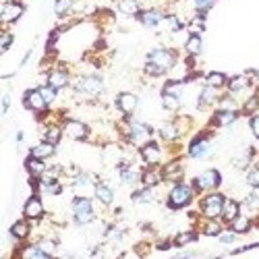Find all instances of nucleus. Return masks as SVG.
Returning a JSON list of instances; mask_svg holds the SVG:
<instances>
[{"label": "nucleus", "mask_w": 259, "mask_h": 259, "mask_svg": "<svg viewBox=\"0 0 259 259\" xmlns=\"http://www.w3.org/2000/svg\"><path fill=\"white\" fill-rule=\"evenodd\" d=\"M94 197H96V201H100L104 207H110V205L114 203V197H116L114 187H112L110 183H106V181H98L96 191H94Z\"/></svg>", "instance_id": "nucleus-24"}, {"label": "nucleus", "mask_w": 259, "mask_h": 259, "mask_svg": "<svg viewBox=\"0 0 259 259\" xmlns=\"http://www.w3.org/2000/svg\"><path fill=\"white\" fill-rule=\"evenodd\" d=\"M183 48H185V52L189 56L197 58L203 52V37H201V33H189L187 39H185V44H183Z\"/></svg>", "instance_id": "nucleus-31"}, {"label": "nucleus", "mask_w": 259, "mask_h": 259, "mask_svg": "<svg viewBox=\"0 0 259 259\" xmlns=\"http://www.w3.org/2000/svg\"><path fill=\"white\" fill-rule=\"evenodd\" d=\"M158 187H143L141 189H135L131 193V201L137 203V205H149V203H154L158 201V193H156Z\"/></svg>", "instance_id": "nucleus-27"}, {"label": "nucleus", "mask_w": 259, "mask_h": 259, "mask_svg": "<svg viewBox=\"0 0 259 259\" xmlns=\"http://www.w3.org/2000/svg\"><path fill=\"white\" fill-rule=\"evenodd\" d=\"M71 213H73V222L79 228L85 226H92L98 220V211L96 205L92 201V197H85V195H75L71 201Z\"/></svg>", "instance_id": "nucleus-4"}, {"label": "nucleus", "mask_w": 259, "mask_h": 259, "mask_svg": "<svg viewBox=\"0 0 259 259\" xmlns=\"http://www.w3.org/2000/svg\"><path fill=\"white\" fill-rule=\"evenodd\" d=\"M255 90V85H253V79L247 73H239V75H232L228 77V83H226V94L234 96L236 100L241 98V94H251Z\"/></svg>", "instance_id": "nucleus-12"}, {"label": "nucleus", "mask_w": 259, "mask_h": 259, "mask_svg": "<svg viewBox=\"0 0 259 259\" xmlns=\"http://www.w3.org/2000/svg\"><path fill=\"white\" fill-rule=\"evenodd\" d=\"M213 135H215V128H211V126L199 131L195 137L189 141L187 156L191 160H205V158H209L211 152H213Z\"/></svg>", "instance_id": "nucleus-5"}, {"label": "nucleus", "mask_w": 259, "mask_h": 259, "mask_svg": "<svg viewBox=\"0 0 259 259\" xmlns=\"http://www.w3.org/2000/svg\"><path fill=\"white\" fill-rule=\"evenodd\" d=\"M23 137H25V135H23V131H17V133H15V141H17V143L23 141Z\"/></svg>", "instance_id": "nucleus-48"}, {"label": "nucleus", "mask_w": 259, "mask_h": 259, "mask_svg": "<svg viewBox=\"0 0 259 259\" xmlns=\"http://www.w3.org/2000/svg\"><path fill=\"white\" fill-rule=\"evenodd\" d=\"M197 239H199V232H197V228H189V230H183V232H179L175 239V247H187V245H193V243H197Z\"/></svg>", "instance_id": "nucleus-39"}, {"label": "nucleus", "mask_w": 259, "mask_h": 259, "mask_svg": "<svg viewBox=\"0 0 259 259\" xmlns=\"http://www.w3.org/2000/svg\"><path fill=\"white\" fill-rule=\"evenodd\" d=\"M23 218L31 220V222H39L46 218V207H44V201L37 193H33L31 197H27V201L23 203Z\"/></svg>", "instance_id": "nucleus-19"}, {"label": "nucleus", "mask_w": 259, "mask_h": 259, "mask_svg": "<svg viewBox=\"0 0 259 259\" xmlns=\"http://www.w3.org/2000/svg\"><path fill=\"white\" fill-rule=\"evenodd\" d=\"M162 25H166V31H170V33H179L187 27V21H183L177 13H166Z\"/></svg>", "instance_id": "nucleus-38"}, {"label": "nucleus", "mask_w": 259, "mask_h": 259, "mask_svg": "<svg viewBox=\"0 0 259 259\" xmlns=\"http://www.w3.org/2000/svg\"><path fill=\"white\" fill-rule=\"evenodd\" d=\"M220 92L222 90H215V88H211V85L203 83V88L197 94V110L203 112V110H209V108H215V104H218V100L222 96Z\"/></svg>", "instance_id": "nucleus-22"}, {"label": "nucleus", "mask_w": 259, "mask_h": 259, "mask_svg": "<svg viewBox=\"0 0 259 259\" xmlns=\"http://www.w3.org/2000/svg\"><path fill=\"white\" fill-rule=\"evenodd\" d=\"M71 85H73L75 96L88 100V102L100 98V96L106 92V81H104V77H102V75H96V73L77 75Z\"/></svg>", "instance_id": "nucleus-2"}, {"label": "nucleus", "mask_w": 259, "mask_h": 259, "mask_svg": "<svg viewBox=\"0 0 259 259\" xmlns=\"http://www.w3.org/2000/svg\"><path fill=\"white\" fill-rule=\"evenodd\" d=\"M191 185H193V189L197 191V195L215 191V189L222 187V172L218 168H205V170L199 172L197 177H193Z\"/></svg>", "instance_id": "nucleus-8"}, {"label": "nucleus", "mask_w": 259, "mask_h": 259, "mask_svg": "<svg viewBox=\"0 0 259 259\" xmlns=\"http://www.w3.org/2000/svg\"><path fill=\"white\" fill-rule=\"evenodd\" d=\"M253 226H255V224H253V218H251V215H247V213H243V211L228 224V228L234 230L236 234H247V232H251Z\"/></svg>", "instance_id": "nucleus-34"}, {"label": "nucleus", "mask_w": 259, "mask_h": 259, "mask_svg": "<svg viewBox=\"0 0 259 259\" xmlns=\"http://www.w3.org/2000/svg\"><path fill=\"white\" fill-rule=\"evenodd\" d=\"M56 152H58V145H54V143H50V141H46V139H41V141H37L35 145L29 147V156L39 158V160H46V162H48L50 158H54Z\"/></svg>", "instance_id": "nucleus-25"}, {"label": "nucleus", "mask_w": 259, "mask_h": 259, "mask_svg": "<svg viewBox=\"0 0 259 259\" xmlns=\"http://www.w3.org/2000/svg\"><path fill=\"white\" fill-rule=\"evenodd\" d=\"M243 211V207H241V201L239 199H232V197H226V201H224V207H222V215H220V220L228 226L236 215H239Z\"/></svg>", "instance_id": "nucleus-30"}, {"label": "nucleus", "mask_w": 259, "mask_h": 259, "mask_svg": "<svg viewBox=\"0 0 259 259\" xmlns=\"http://www.w3.org/2000/svg\"><path fill=\"white\" fill-rule=\"evenodd\" d=\"M141 185L143 187H160V185H164L162 166H145L141 170Z\"/></svg>", "instance_id": "nucleus-26"}, {"label": "nucleus", "mask_w": 259, "mask_h": 259, "mask_svg": "<svg viewBox=\"0 0 259 259\" xmlns=\"http://www.w3.org/2000/svg\"><path fill=\"white\" fill-rule=\"evenodd\" d=\"M139 158L143 160L145 166H162L164 164V149L156 139H152L139 147Z\"/></svg>", "instance_id": "nucleus-13"}, {"label": "nucleus", "mask_w": 259, "mask_h": 259, "mask_svg": "<svg viewBox=\"0 0 259 259\" xmlns=\"http://www.w3.org/2000/svg\"><path fill=\"white\" fill-rule=\"evenodd\" d=\"M64 137V131H62V124L60 122H46L44 124V131H41V139H46L54 145H60Z\"/></svg>", "instance_id": "nucleus-32"}, {"label": "nucleus", "mask_w": 259, "mask_h": 259, "mask_svg": "<svg viewBox=\"0 0 259 259\" xmlns=\"http://www.w3.org/2000/svg\"><path fill=\"white\" fill-rule=\"evenodd\" d=\"M13 41H15V35L9 27H3V33H0V54H7L9 48L13 46Z\"/></svg>", "instance_id": "nucleus-41"}, {"label": "nucleus", "mask_w": 259, "mask_h": 259, "mask_svg": "<svg viewBox=\"0 0 259 259\" xmlns=\"http://www.w3.org/2000/svg\"><path fill=\"white\" fill-rule=\"evenodd\" d=\"M191 3H193V11H195V13L207 15V13L215 7V3H218V0H191Z\"/></svg>", "instance_id": "nucleus-43"}, {"label": "nucleus", "mask_w": 259, "mask_h": 259, "mask_svg": "<svg viewBox=\"0 0 259 259\" xmlns=\"http://www.w3.org/2000/svg\"><path fill=\"white\" fill-rule=\"evenodd\" d=\"M259 158V152L253 145H243L241 149H236L234 156H232V166L236 170H247L255 160Z\"/></svg>", "instance_id": "nucleus-20"}, {"label": "nucleus", "mask_w": 259, "mask_h": 259, "mask_svg": "<svg viewBox=\"0 0 259 259\" xmlns=\"http://www.w3.org/2000/svg\"><path fill=\"white\" fill-rule=\"evenodd\" d=\"M245 183L249 189H259V158L245 170Z\"/></svg>", "instance_id": "nucleus-40"}, {"label": "nucleus", "mask_w": 259, "mask_h": 259, "mask_svg": "<svg viewBox=\"0 0 259 259\" xmlns=\"http://www.w3.org/2000/svg\"><path fill=\"white\" fill-rule=\"evenodd\" d=\"M241 118V110H222V108H213L207 126L211 128H228Z\"/></svg>", "instance_id": "nucleus-15"}, {"label": "nucleus", "mask_w": 259, "mask_h": 259, "mask_svg": "<svg viewBox=\"0 0 259 259\" xmlns=\"http://www.w3.org/2000/svg\"><path fill=\"white\" fill-rule=\"evenodd\" d=\"M158 137L162 143L170 145V143H179V139L183 137V131H181V126L175 118H170V120H164L160 126H158Z\"/></svg>", "instance_id": "nucleus-21"}, {"label": "nucleus", "mask_w": 259, "mask_h": 259, "mask_svg": "<svg viewBox=\"0 0 259 259\" xmlns=\"http://www.w3.org/2000/svg\"><path fill=\"white\" fill-rule=\"evenodd\" d=\"M181 56L177 48L170 46H156L147 52L145 56V64H143V75L149 79H160L166 77L172 69L179 64Z\"/></svg>", "instance_id": "nucleus-1"}, {"label": "nucleus", "mask_w": 259, "mask_h": 259, "mask_svg": "<svg viewBox=\"0 0 259 259\" xmlns=\"http://www.w3.org/2000/svg\"><path fill=\"white\" fill-rule=\"evenodd\" d=\"M37 88H39L41 96H44V100L48 102V106H52V104L58 100V90H54L52 85H48V83H41V85H37Z\"/></svg>", "instance_id": "nucleus-42"}, {"label": "nucleus", "mask_w": 259, "mask_h": 259, "mask_svg": "<svg viewBox=\"0 0 259 259\" xmlns=\"http://www.w3.org/2000/svg\"><path fill=\"white\" fill-rule=\"evenodd\" d=\"M203 83H205V85H211V88H215V90H226L228 75L222 73V71H209V73L203 77Z\"/></svg>", "instance_id": "nucleus-37"}, {"label": "nucleus", "mask_w": 259, "mask_h": 259, "mask_svg": "<svg viewBox=\"0 0 259 259\" xmlns=\"http://www.w3.org/2000/svg\"><path fill=\"white\" fill-rule=\"evenodd\" d=\"M23 108L29 110V112H33L39 122L48 120V116H50V106L44 100V96H41L39 88H31V90H27L23 94Z\"/></svg>", "instance_id": "nucleus-7"}, {"label": "nucleus", "mask_w": 259, "mask_h": 259, "mask_svg": "<svg viewBox=\"0 0 259 259\" xmlns=\"http://www.w3.org/2000/svg\"><path fill=\"white\" fill-rule=\"evenodd\" d=\"M249 75H251V79H253L255 90H259V69H255V71H249Z\"/></svg>", "instance_id": "nucleus-47"}, {"label": "nucleus", "mask_w": 259, "mask_h": 259, "mask_svg": "<svg viewBox=\"0 0 259 259\" xmlns=\"http://www.w3.org/2000/svg\"><path fill=\"white\" fill-rule=\"evenodd\" d=\"M33 232V222L27 220V218H21V220H15L9 228V236L15 241V243H25Z\"/></svg>", "instance_id": "nucleus-23"}, {"label": "nucleus", "mask_w": 259, "mask_h": 259, "mask_svg": "<svg viewBox=\"0 0 259 259\" xmlns=\"http://www.w3.org/2000/svg\"><path fill=\"white\" fill-rule=\"evenodd\" d=\"M15 255L23 257V259H48L50 257L37 243H23V247H19L15 251Z\"/></svg>", "instance_id": "nucleus-28"}, {"label": "nucleus", "mask_w": 259, "mask_h": 259, "mask_svg": "<svg viewBox=\"0 0 259 259\" xmlns=\"http://www.w3.org/2000/svg\"><path fill=\"white\" fill-rule=\"evenodd\" d=\"M143 9L145 7L141 0H116V11L124 17H137Z\"/></svg>", "instance_id": "nucleus-33"}, {"label": "nucleus", "mask_w": 259, "mask_h": 259, "mask_svg": "<svg viewBox=\"0 0 259 259\" xmlns=\"http://www.w3.org/2000/svg\"><path fill=\"white\" fill-rule=\"evenodd\" d=\"M98 177L90 175V172H79L77 177L71 179V187L75 191V195H85V197H92L94 191H96V185H98Z\"/></svg>", "instance_id": "nucleus-16"}, {"label": "nucleus", "mask_w": 259, "mask_h": 259, "mask_svg": "<svg viewBox=\"0 0 259 259\" xmlns=\"http://www.w3.org/2000/svg\"><path fill=\"white\" fill-rule=\"evenodd\" d=\"M195 199H197V191L193 189V185L187 181H179L175 185H170L164 203L170 211H179V209L189 207Z\"/></svg>", "instance_id": "nucleus-3"}, {"label": "nucleus", "mask_w": 259, "mask_h": 259, "mask_svg": "<svg viewBox=\"0 0 259 259\" xmlns=\"http://www.w3.org/2000/svg\"><path fill=\"white\" fill-rule=\"evenodd\" d=\"M44 83H48V85H52L54 90H58V92H62V90H67L69 85L73 83V77H71V71H69V67L67 64H54L52 69H48L46 73H44Z\"/></svg>", "instance_id": "nucleus-10"}, {"label": "nucleus", "mask_w": 259, "mask_h": 259, "mask_svg": "<svg viewBox=\"0 0 259 259\" xmlns=\"http://www.w3.org/2000/svg\"><path fill=\"white\" fill-rule=\"evenodd\" d=\"M77 11V0H54V15L58 19H67Z\"/></svg>", "instance_id": "nucleus-36"}, {"label": "nucleus", "mask_w": 259, "mask_h": 259, "mask_svg": "<svg viewBox=\"0 0 259 259\" xmlns=\"http://www.w3.org/2000/svg\"><path fill=\"white\" fill-rule=\"evenodd\" d=\"M23 166H25V172H27L29 177H33V179L44 177L46 170H48L46 160H39V158H33V156H27L25 162H23Z\"/></svg>", "instance_id": "nucleus-29"}, {"label": "nucleus", "mask_w": 259, "mask_h": 259, "mask_svg": "<svg viewBox=\"0 0 259 259\" xmlns=\"http://www.w3.org/2000/svg\"><path fill=\"white\" fill-rule=\"evenodd\" d=\"M23 15H25V5L21 0H5L0 5V23H3V27L17 23Z\"/></svg>", "instance_id": "nucleus-11"}, {"label": "nucleus", "mask_w": 259, "mask_h": 259, "mask_svg": "<svg viewBox=\"0 0 259 259\" xmlns=\"http://www.w3.org/2000/svg\"><path fill=\"white\" fill-rule=\"evenodd\" d=\"M160 104H162L164 110H166V112H170V114L181 112V106H183V102H181V98H179V96L168 94V92H162V94H160Z\"/></svg>", "instance_id": "nucleus-35"}, {"label": "nucleus", "mask_w": 259, "mask_h": 259, "mask_svg": "<svg viewBox=\"0 0 259 259\" xmlns=\"http://www.w3.org/2000/svg\"><path fill=\"white\" fill-rule=\"evenodd\" d=\"M139 104H141V100L133 92H120L114 98V106L120 112V116H135V112L139 110Z\"/></svg>", "instance_id": "nucleus-14"}, {"label": "nucleus", "mask_w": 259, "mask_h": 259, "mask_svg": "<svg viewBox=\"0 0 259 259\" xmlns=\"http://www.w3.org/2000/svg\"><path fill=\"white\" fill-rule=\"evenodd\" d=\"M236 236H239V234H236L234 230H230L228 226L218 234V241H220V245H226V247H230V245H234L236 243Z\"/></svg>", "instance_id": "nucleus-44"}, {"label": "nucleus", "mask_w": 259, "mask_h": 259, "mask_svg": "<svg viewBox=\"0 0 259 259\" xmlns=\"http://www.w3.org/2000/svg\"><path fill=\"white\" fill-rule=\"evenodd\" d=\"M9 110H11V94L7 92L3 96V114H9Z\"/></svg>", "instance_id": "nucleus-46"}, {"label": "nucleus", "mask_w": 259, "mask_h": 259, "mask_svg": "<svg viewBox=\"0 0 259 259\" xmlns=\"http://www.w3.org/2000/svg\"><path fill=\"white\" fill-rule=\"evenodd\" d=\"M164 17H166V11L160 9V7H145L135 19L139 21V23L147 29H156L164 23Z\"/></svg>", "instance_id": "nucleus-18"}, {"label": "nucleus", "mask_w": 259, "mask_h": 259, "mask_svg": "<svg viewBox=\"0 0 259 259\" xmlns=\"http://www.w3.org/2000/svg\"><path fill=\"white\" fill-rule=\"evenodd\" d=\"M249 131H251V135L259 141V112H255V114L249 116Z\"/></svg>", "instance_id": "nucleus-45"}, {"label": "nucleus", "mask_w": 259, "mask_h": 259, "mask_svg": "<svg viewBox=\"0 0 259 259\" xmlns=\"http://www.w3.org/2000/svg\"><path fill=\"white\" fill-rule=\"evenodd\" d=\"M62 131H64V137L71 141H90L94 133L88 122H83L79 118H71V116L62 120Z\"/></svg>", "instance_id": "nucleus-9"}, {"label": "nucleus", "mask_w": 259, "mask_h": 259, "mask_svg": "<svg viewBox=\"0 0 259 259\" xmlns=\"http://www.w3.org/2000/svg\"><path fill=\"white\" fill-rule=\"evenodd\" d=\"M162 175H164V183H168V185H175L179 181H185L183 158H170V160H166V164H162Z\"/></svg>", "instance_id": "nucleus-17"}, {"label": "nucleus", "mask_w": 259, "mask_h": 259, "mask_svg": "<svg viewBox=\"0 0 259 259\" xmlns=\"http://www.w3.org/2000/svg\"><path fill=\"white\" fill-rule=\"evenodd\" d=\"M224 201H226V195L218 189L203 193V195H199V201H197V211L201 218H220Z\"/></svg>", "instance_id": "nucleus-6"}]
</instances>
